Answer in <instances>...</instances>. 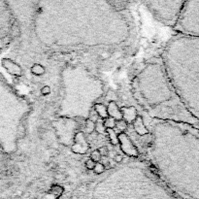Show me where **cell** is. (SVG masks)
Segmentation results:
<instances>
[{"label":"cell","instance_id":"6da1fadb","mask_svg":"<svg viewBox=\"0 0 199 199\" xmlns=\"http://www.w3.org/2000/svg\"><path fill=\"white\" fill-rule=\"evenodd\" d=\"M155 132L162 182L179 199H199V129L162 121Z\"/></svg>","mask_w":199,"mask_h":199},{"label":"cell","instance_id":"2e32d148","mask_svg":"<svg viewBox=\"0 0 199 199\" xmlns=\"http://www.w3.org/2000/svg\"><path fill=\"white\" fill-rule=\"evenodd\" d=\"M103 124H104L106 129H114L116 127L117 121L114 119H112V117H107L106 119L103 121Z\"/></svg>","mask_w":199,"mask_h":199},{"label":"cell","instance_id":"4fadbf2b","mask_svg":"<svg viewBox=\"0 0 199 199\" xmlns=\"http://www.w3.org/2000/svg\"><path fill=\"white\" fill-rule=\"evenodd\" d=\"M30 72L36 77H41L46 73V67L41 63H34L30 67Z\"/></svg>","mask_w":199,"mask_h":199},{"label":"cell","instance_id":"7402d4cb","mask_svg":"<svg viewBox=\"0 0 199 199\" xmlns=\"http://www.w3.org/2000/svg\"><path fill=\"white\" fill-rule=\"evenodd\" d=\"M97 151H98V153H100L101 157H107L108 153H109V150H108V148L105 147V146H103V147H100Z\"/></svg>","mask_w":199,"mask_h":199},{"label":"cell","instance_id":"cb8c5ba5","mask_svg":"<svg viewBox=\"0 0 199 199\" xmlns=\"http://www.w3.org/2000/svg\"><path fill=\"white\" fill-rule=\"evenodd\" d=\"M95 166V162H93L92 159H88L86 161V167H87V169L88 170H93V168H94Z\"/></svg>","mask_w":199,"mask_h":199},{"label":"cell","instance_id":"52a82bcc","mask_svg":"<svg viewBox=\"0 0 199 199\" xmlns=\"http://www.w3.org/2000/svg\"><path fill=\"white\" fill-rule=\"evenodd\" d=\"M90 149L86 136L83 131H78L74 136V143L71 146V151L76 155H85Z\"/></svg>","mask_w":199,"mask_h":199},{"label":"cell","instance_id":"ba28073f","mask_svg":"<svg viewBox=\"0 0 199 199\" xmlns=\"http://www.w3.org/2000/svg\"><path fill=\"white\" fill-rule=\"evenodd\" d=\"M1 64L2 67L12 76L21 77L23 75V71L21 66L19 63H17L16 61H14L13 59L5 57V58H3L1 60Z\"/></svg>","mask_w":199,"mask_h":199},{"label":"cell","instance_id":"44dd1931","mask_svg":"<svg viewBox=\"0 0 199 199\" xmlns=\"http://www.w3.org/2000/svg\"><path fill=\"white\" fill-rule=\"evenodd\" d=\"M40 92L43 96H48L52 93V88L50 86H44L41 90H40Z\"/></svg>","mask_w":199,"mask_h":199},{"label":"cell","instance_id":"3957f363","mask_svg":"<svg viewBox=\"0 0 199 199\" xmlns=\"http://www.w3.org/2000/svg\"><path fill=\"white\" fill-rule=\"evenodd\" d=\"M94 199H179L163 182L98 183Z\"/></svg>","mask_w":199,"mask_h":199},{"label":"cell","instance_id":"d6986e66","mask_svg":"<svg viewBox=\"0 0 199 199\" xmlns=\"http://www.w3.org/2000/svg\"><path fill=\"white\" fill-rule=\"evenodd\" d=\"M90 159H92L93 162H95V163L100 162V160H101V155H100V153H98L97 150H94L92 152V153H90Z\"/></svg>","mask_w":199,"mask_h":199},{"label":"cell","instance_id":"e0dca14e","mask_svg":"<svg viewBox=\"0 0 199 199\" xmlns=\"http://www.w3.org/2000/svg\"><path fill=\"white\" fill-rule=\"evenodd\" d=\"M94 131H96L97 133L99 134H105L107 133V129L105 128L104 124H103V121L98 119V121L95 123V128H94Z\"/></svg>","mask_w":199,"mask_h":199},{"label":"cell","instance_id":"7a4b0ae2","mask_svg":"<svg viewBox=\"0 0 199 199\" xmlns=\"http://www.w3.org/2000/svg\"><path fill=\"white\" fill-rule=\"evenodd\" d=\"M161 60L177 95L199 121V38L173 36L165 47Z\"/></svg>","mask_w":199,"mask_h":199},{"label":"cell","instance_id":"30bf717a","mask_svg":"<svg viewBox=\"0 0 199 199\" xmlns=\"http://www.w3.org/2000/svg\"><path fill=\"white\" fill-rule=\"evenodd\" d=\"M107 113L109 117L114 119L116 121L123 119V114L121 112V108L117 106L116 101H114V100H111V101H109V103H108Z\"/></svg>","mask_w":199,"mask_h":199},{"label":"cell","instance_id":"d4e9b609","mask_svg":"<svg viewBox=\"0 0 199 199\" xmlns=\"http://www.w3.org/2000/svg\"><path fill=\"white\" fill-rule=\"evenodd\" d=\"M114 160H115V162H116V163H121V162L123 161V155L117 153V155H115Z\"/></svg>","mask_w":199,"mask_h":199},{"label":"cell","instance_id":"277c9868","mask_svg":"<svg viewBox=\"0 0 199 199\" xmlns=\"http://www.w3.org/2000/svg\"><path fill=\"white\" fill-rule=\"evenodd\" d=\"M173 30L179 35L199 38V1H184Z\"/></svg>","mask_w":199,"mask_h":199},{"label":"cell","instance_id":"9a60e30c","mask_svg":"<svg viewBox=\"0 0 199 199\" xmlns=\"http://www.w3.org/2000/svg\"><path fill=\"white\" fill-rule=\"evenodd\" d=\"M94 128H95V123L90 121V119H87L85 121V132L84 133H87V134H90L94 131Z\"/></svg>","mask_w":199,"mask_h":199},{"label":"cell","instance_id":"7c38bea8","mask_svg":"<svg viewBox=\"0 0 199 199\" xmlns=\"http://www.w3.org/2000/svg\"><path fill=\"white\" fill-rule=\"evenodd\" d=\"M93 110L96 113L97 116L101 119H103V121L106 119L107 117H109L108 113H107V107L105 106L104 104H102V103H95V104L93 105Z\"/></svg>","mask_w":199,"mask_h":199},{"label":"cell","instance_id":"ffe728a7","mask_svg":"<svg viewBox=\"0 0 199 199\" xmlns=\"http://www.w3.org/2000/svg\"><path fill=\"white\" fill-rule=\"evenodd\" d=\"M116 127L119 129L121 132H124V131L126 130V128H127V123H126L123 119H121V121H117Z\"/></svg>","mask_w":199,"mask_h":199},{"label":"cell","instance_id":"8fae6325","mask_svg":"<svg viewBox=\"0 0 199 199\" xmlns=\"http://www.w3.org/2000/svg\"><path fill=\"white\" fill-rule=\"evenodd\" d=\"M132 125H133L134 131H135L139 136H145V135L150 134V130H149L148 127L146 126L145 121H144V117L142 116H138L136 117V119L134 121Z\"/></svg>","mask_w":199,"mask_h":199},{"label":"cell","instance_id":"9c48e42d","mask_svg":"<svg viewBox=\"0 0 199 199\" xmlns=\"http://www.w3.org/2000/svg\"><path fill=\"white\" fill-rule=\"evenodd\" d=\"M121 112L123 114V119L126 123H133L139 115L138 111L135 107L129 106V107H123L121 108Z\"/></svg>","mask_w":199,"mask_h":199},{"label":"cell","instance_id":"8992f818","mask_svg":"<svg viewBox=\"0 0 199 199\" xmlns=\"http://www.w3.org/2000/svg\"><path fill=\"white\" fill-rule=\"evenodd\" d=\"M117 139H119V145L121 147V150L124 155L130 157H139L140 153L127 134L125 132L117 133Z\"/></svg>","mask_w":199,"mask_h":199},{"label":"cell","instance_id":"5b68a950","mask_svg":"<svg viewBox=\"0 0 199 199\" xmlns=\"http://www.w3.org/2000/svg\"><path fill=\"white\" fill-rule=\"evenodd\" d=\"M184 1H146L144 5L159 23L174 27L179 20Z\"/></svg>","mask_w":199,"mask_h":199},{"label":"cell","instance_id":"5bb4252c","mask_svg":"<svg viewBox=\"0 0 199 199\" xmlns=\"http://www.w3.org/2000/svg\"><path fill=\"white\" fill-rule=\"evenodd\" d=\"M107 134L109 137L110 142L113 146H117L119 145V139H117V133L114 129H107Z\"/></svg>","mask_w":199,"mask_h":199},{"label":"cell","instance_id":"603a6c76","mask_svg":"<svg viewBox=\"0 0 199 199\" xmlns=\"http://www.w3.org/2000/svg\"><path fill=\"white\" fill-rule=\"evenodd\" d=\"M52 193H54L56 195H59L63 192V188L62 186H54V188H52Z\"/></svg>","mask_w":199,"mask_h":199},{"label":"cell","instance_id":"ac0fdd59","mask_svg":"<svg viewBox=\"0 0 199 199\" xmlns=\"http://www.w3.org/2000/svg\"><path fill=\"white\" fill-rule=\"evenodd\" d=\"M93 171H94L95 174L97 175H100V174H103L105 171V165L103 163H100V162H97L95 163V166L93 168Z\"/></svg>","mask_w":199,"mask_h":199}]
</instances>
